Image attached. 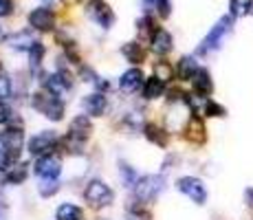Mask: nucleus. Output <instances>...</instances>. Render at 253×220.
Wrapping results in <instances>:
<instances>
[{"label": "nucleus", "mask_w": 253, "mask_h": 220, "mask_svg": "<svg viewBox=\"0 0 253 220\" xmlns=\"http://www.w3.org/2000/svg\"><path fill=\"white\" fill-rule=\"evenodd\" d=\"M31 106L40 112V115H44V117H48V119H53V121H60L62 117H64V101L60 99V95L51 92L48 88L33 92L31 95Z\"/></svg>", "instance_id": "obj_1"}, {"label": "nucleus", "mask_w": 253, "mask_h": 220, "mask_svg": "<svg viewBox=\"0 0 253 220\" xmlns=\"http://www.w3.org/2000/svg\"><path fill=\"white\" fill-rule=\"evenodd\" d=\"M84 198L90 207H108L113 203L115 194L104 180H90L84 189Z\"/></svg>", "instance_id": "obj_2"}, {"label": "nucleus", "mask_w": 253, "mask_h": 220, "mask_svg": "<svg viewBox=\"0 0 253 220\" xmlns=\"http://www.w3.org/2000/svg\"><path fill=\"white\" fill-rule=\"evenodd\" d=\"M161 192H163V178L161 176H154V174L141 176L137 180V185H134V194H137V198L143 200V203L154 200Z\"/></svg>", "instance_id": "obj_3"}, {"label": "nucleus", "mask_w": 253, "mask_h": 220, "mask_svg": "<svg viewBox=\"0 0 253 220\" xmlns=\"http://www.w3.org/2000/svg\"><path fill=\"white\" fill-rule=\"evenodd\" d=\"M178 192H183L187 198H192L196 205H205L207 203V189L203 185L201 178H194V176H183L176 183Z\"/></svg>", "instance_id": "obj_4"}, {"label": "nucleus", "mask_w": 253, "mask_h": 220, "mask_svg": "<svg viewBox=\"0 0 253 220\" xmlns=\"http://www.w3.org/2000/svg\"><path fill=\"white\" fill-rule=\"evenodd\" d=\"M231 31V18L225 16L220 18V20L216 22V27L211 29V31L207 33V38L203 40V46L198 48L201 53H207V51H213V48H220L222 40H225V36Z\"/></svg>", "instance_id": "obj_5"}, {"label": "nucleus", "mask_w": 253, "mask_h": 220, "mask_svg": "<svg viewBox=\"0 0 253 220\" xmlns=\"http://www.w3.org/2000/svg\"><path fill=\"white\" fill-rule=\"evenodd\" d=\"M0 145H2L4 150H7V154L11 156L13 161L20 156L22 152V145H24V132L20 126H16V128H7L0 132Z\"/></svg>", "instance_id": "obj_6"}, {"label": "nucleus", "mask_w": 253, "mask_h": 220, "mask_svg": "<svg viewBox=\"0 0 253 220\" xmlns=\"http://www.w3.org/2000/svg\"><path fill=\"white\" fill-rule=\"evenodd\" d=\"M57 145V136L53 130H44V132H38L36 136H31L29 141V154L33 156H46L55 150Z\"/></svg>", "instance_id": "obj_7"}, {"label": "nucleus", "mask_w": 253, "mask_h": 220, "mask_svg": "<svg viewBox=\"0 0 253 220\" xmlns=\"http://www.w3.org/2000/svg\"><path fill=\"white\" fill-rule=\"evenodd\" d=\"M33 172H36V176H40L42 180H57V176L62 172V161L55 154L40 156L36 161V165H33Z\"/></svg>", "instance_id": "obj_8"}, {"label": "nucleus", "mask_w": 253, "mask_h": 220, "mask_svg": "<svg viewBox=\"0 0 253 220\" xmlns=\"http://www.w3.org/2000/svg\"><path fill=\"white\" fill-rule=\"evenodd\" d=\"M86 13H88V18H92L101 29H110L115 22V11L104 2V0H92V2H88Z\"/></svg>", "instance_id": "obj_9"}, {"label": "nucleus", "mask_w": 253, "mask_h": 220, "mask_svg": "<svg viewBox=\"0 0 253 220\" xmlns=\"http://www.w3.org/2000/svg\"><path fill=\"white\" fill-rule=\"evenodd\" d=\"M29 24L38 31H53L55 27V13L48 7H38L29 13Z\"/></svg>", "instance_id": "obj_10"}, {"label": "nucleus", "mask_w": 253, "mask_h": 220, "mask_svg": "<svg viewBox=\"0 0 253 220\" xmlns=\"http://www.w3.org/2000/svg\"><path fill=\"white\" fill-rule=\"evenodd\" d=\"M82 106H84L86 115L88 117H101L108 108V101H106V95L104 92H90L82 99Z\"/></svg>", "instance_id": "obj_11"}, {"label": "nucleus", "mask_w": 253, "mask_h": 220, "mask_svg": "<svg viewBox=\"0 0 253 220\" xmlns=\"http://www.w3.org/2000/svg\"><path fill=\"white\" fill-rule=\"evenodd\" d=\"M145 84V80H143V71L141 68H130V71H126L124 75H121V80H119V88L124 92H137L141 86Z\"/></svg>", "instance_id": "obj_12"}, {"label": "nucleus", "mask_w": 253, "mask_h": 220, "mask_svg": "<svg viewBox=\"0 0 253 220\" xmlns=\"http://www.w3.org/2000/svg\"><path fill=\"white\" fill-rule=\"evenodd\" d=\"M172 46H174V40L165 29H157L154 36L150 38V48H152L157 55H168V53L172 51Z\"/></svg>", "instance_id": "obj_13"}, {"label": "nucleus", "mask_w": 253, "mask_h": 220, "mask_svg": "<svg viewBox=\"0 0 253 220\" xmlns=\"http://www.w3.org/2000/svg\"><path fill=\"white\" fill-rule=\"evenodd\" d=\"M71 86H73V77L66 71H57L46 77V88L51 92H55V95H62V92L71 90Z\"/></svg>", "instance_id": "obj_14"}, {"label": "nucleus", "mask_w": 253, "mask_h": 220, "mask_svg": "<svg viewBox=\"0 0 253 220\" xmlns=\"http://www.w3.org/2000/svg\"><path fill=\"white\" fill-rule=\"evenodd\" d=\"M185 136H187V141H192V143H196V145L205 143L207 130H205V124H203L201 117H192V119L187 121V126H185Z\"/></svg>", "instance_id": "obj_15"}, {"label": "nucleus", "mask_w": 253, "mask_h": 220, "mask_svg": "<svg viewBox=\"0 0 253 220\" xmlns=\"http://www.w3.org/2000/svg\"><path fill=\"white\" fill-rule=\"evenodd\" d=\"M36 42L38 40L31 36V31H18V33H11V36L7 38L9 48H13V51H31Z\"/></svg>", "instance_id": "obj_16"}, {"label": "nucleus", "mask_w": 253, "mask_h": 220, "mask_svg": "<svg viewBox=\"0 0 253 220\" xmlns=\"http://www.w3.org/2000/svg\"><path fill=\"white\" fill-rule=\"evenodd\" d=\"M192 86H194V92H196L198 97H207V95H211V90H213L211 75H209L205 68H198V73L194 75V80H192Z\"/></svg>", "instance_id": "obj_17"}, {"label": "nucleus", "mask_w": 253, "mask_h": 220, "mask_svg": "<svg viewBox=\"0 0 253 220\" xmlns=\"http://www.w3.org/2000/svg\"><path fill=\"white\" fill-rule=\"evenodd\" d=\"M121 55L130 62V64H141L145 60V48L139 42H126L121 46Z\"/></svg>", "instance_id": "obj_18"}, {"label": "nucleus", "mask_w": 253, "mask_h": 220, "mask_svg": "<svg viewBox=\"0 0 253 220\" xmlns=\"http://www.w3.org/2000/svg\"><path fill=\"white\" fill-rule=\"evenodd\" d=\"M196 73H198L196 60H194V57H189V55L181 57V62H178V66H176V75H178V80L189 82V80H194V75H196Z\"/></svg>", "instance_id": "obj_19"}, {"label": "nucleus", "mask_w": 253, "mask_h": 220, "mask_svg": "<svg viewBox=\"0 0 253 220\" xmlns=\"http://www.w3.org/2000/svg\"><path fill=\"white\" fill-rule=\"evenodd\" d=\"M145 136H148L150 143L159 145V148H165V145H168V132L163 128H159V126H154V124L145 126Z\"/></svg>", "instance_id": "obj_20"}, {"label": "nucleus", "mask_w": 253, "mask_h": 220, "mask_svg": "<svg viewBox=\"0 0 253 220\" xmlns=\"http://www.w3.org/2000/svg\"><path fill=\"white\" fill-rule=\"evenodd\" d=\"M55 216H57V220H82L84 212H82V207H77V205L64 203V205H60V207H57Z\"/></svg>", "instance_id": "obj_21"}, {"label": "nucleus", "mask_w": 253, "mask_h": 220, "mask_svg": "<svg viewBox=\"0 0 253 220\" xmlns=\"http://www.w3.org/2000/svg\"><path fill=\"white\" fill-rule=\"evenodd\" d=\"M163 92H165V84L161 80H157V77L145 80V84H143V97L145 99H157V97H161Z\"/></svg>", "instance_id": "obj_22"}, {"label": "nucleus", "mask_w": 253, "mask_h": 220, "mask_svg": "<svg viewBox=\"0 0 253 220\" xmlns=\"http://www.w3.org/2000/svg\"><path fill=\"white\" fill-rule=\"evenodd\" d=\"M154 77H157V80H161L163 84H168V82L174 77L172 64H169V62H165V60L157 62V64H154Z\"/></svg>", "instance_id": "obj_23"}, {"label": "nucleus", "mask_w": 253, "mask_h": 220, "mask_svg": "<svg viewBox=\"0 0 253 220\" xmlns=\"http://www.w3.org/2000/svg\"><path fill=\"white\" fill-rule=\"evenodd\" d=\"M27 174H29L27 165L20 163V165H16V168H9V172H7V176H4V180H7V183H13V185H20L22 180L27 178Z\"/></svg>", "instance_id": "obj_24"}, {"label": "nucleus", "mask_w": 253, "mask_h": 220, "mask_svg": "<svg viewBox=\"0 0 253 220\" xmlns=\"http://www.w3.org/2000/svg\"><path fill=\"white\" fill-rule=\"evenodd\" d=\"M38 192H40L42 198H51V196H55V194L60 192V183H57V180H40Z\"/></svg>", "instance_id": "obj_25"}, {"label": "nucleus", "mask_w": 253, "mask_h": 220, "mask_svg": "<svg viewBox=\"0 0 253 220\" xmlns=\"http://www.w3.org/2000/svg\"><path fill=\"white\" fill-rule=\"evenodd\" d=\"M119 172H121V176H124V183L128 185V187H134V185H137V180H139L137 172H134L128 163H119Z\"/></svg>", "instance_id": "obj_26"}, {"label": "nucleus", "mask_w": 253, "mask_h": 220, "mask_svg": "<svg viewBox=\"0 0 253 220\" xmlns=\"http://www.w3.org/2000/svg\"><path fill=\"white\" fill-rule=\"evenodd\" d=\"M44 53H46V48H44V44L42 42H36L33 44V48L29 51V60H31V66H40V62H42V57H44Z\"/></svg>", "instance_id": "obj_27"}, {"label": "nucleus", "mask_w": 253, "mask_h": 220, "mask_svg": "<svg viewBox=\"0 0 253 220\" xmlns=\"http://www.w3.org/2000/svg\"><path fill=\"white\" fill-rule=\"evenodd\" d=\"M137 29H139L141 36H150V38H152V36H154V31H157L159 27L152 22V18L145 16V18H141V20L137 22Z\"/></svg>", "instance_id": "obj_28"}, {"label": "nucleus", "mask_w": 253, "mask_h": 220, "mask_svg": "<svg viewBox=\"0 0 253 220\" xmlns=\"http://www.w3.org/2000/svg\"><path fill=\"white\" fill-rule=\"evenodd\" d=\"M251 7V0H231V13L233 16H245Z\"/></svg>", "instance_id": "obj_29"}, {"label": "nucleus", "mask_w": 253, "mask_h": 220, "mask_svg": "<svg viewBox=\"0 0 253 220\" xmlns=\"http://www.w3.org/2000/svg\"><path fill=\"white\" fill-rule=\"evenodd\" d=\"M205 115H207V117H225V108H222L220 104H216V101L207 99V104H205Z\"/></svg>", "instance_id": "obj_30"}, {"label": "nucleus", "mask_w": 253, "mask_h": 220, "mask_svg": "<svg viewBox=\"0 0 253 220\" xmlns=\"http://www.w3.org/2000/svg\"><path fill=\"white\" fill-rule=\"evenodd\" d=\"M11 95V82H9L7 75H0V99H7Z\"/></svg>", "instance_id": "obj_31"}, {"label": "nucleus", "mask_w": 253, "mask_h": 220, "mask_svg": "<svg viewBox=\"0 0 253 220\" xmlns=\"http://www.w3.org/2000/svg\"><path fill=\"white\" fill-rule=\"evenodd\" d=\"M157 13L161 18H168L169 13H172V4H169V0H159L157 2Z\"/></svg>", "instance_id": "obj_32"}, {"label": "nucleus", "mask_w": 253, "mask_h": 220, "mask_svg": "<svg viewBox=\"0 0 253 220\" xmlns=\"http://www.w3.org/2000/svg\"><path fill=\"white\" fill-rule=\"evenodd\" d=\"M13 117V110L9 108L7 104H4L2 99H0V124H7V121H11Z\"/></svg>", "instance_id": "obj_33"}, {"label": "nucleus", "mask_w": 253, "mask_h": 220, "mask_svg": "<svg viewBox=\"0 0 253 220\" xmlns=\"http://www.w3.org/2000/svg\"><path fill=\"white\" fill-rule=\"evenodd\" d=\"M11 161H13V159L7 154V150L0 145V172H7L9 165H11Z\"/></svg>", "instance_id": "obj_34"}, {"label": "nucleus", "mask_w": 253, "mask_h": 220, "mask_svg": "<svg viewBox=\"0 0 253 220\" xmlns=\"http://www.w3.org/2000/svg\"><path fill=\"white\" fill-rule=\"evenodd\" d=\"M11 9H13L11 0H0V18H2V16H9V13H11Z\"/></svg>", "instance_id": "obj_35"}, {"label": "nucleus", "mask_w": 253, "mask_h": 220, "mask_svg": "<svg viewBox=\"0 0 253 220\" xmlns=\"http://www.w3.org/2000/svg\"><path fill=\"white\" fill-rule=\"evenodd\" d=\"M245 203H247V205H249V207L253 209V187H249V189H247V192H245Z\"/></svg>", "instance_id": "obj_36"}, {"label": "nucleus", "mask_w": 253, "mask_h": 220, "mask_svg": "<svg viewBox=\"0 0 253 220\" xmlns=\"http://www.w3.org/2000/svg\"><path fill=\"white\" fill-rule=\"evenodd\" d=\"M157 2H159V0H143L145 11H150V9H157Z\"/></svg>", "instance_id": "obj_37"}, {"label": "nucleus", "mask_w": 253, "mask_h": 220, "mask_svg": "<svg viewBox=\"0 0 253 220\" xmlns=\"http://www.w3.org/2000/svg\"><path fill=\"white\" fill-rule=\"evenodd\" d=\"M62 2H64L66 7H75V4H80L82 0H62Z\"/></svg>", "instance_id": "obj_38"}, {"label": "nucleus", "mask_w": 253, "mask_h": 220, "mask_svg": "<svg viewBox=\"0 0 253 220\" xmlns=\"http://www.w3.org/2000/svg\"><path fill=\"white\" fill-rule=\"evenodd\" d=\"M0 220H4V214L2 212H0Z\"/></svg>", "instance_id": "obj_39"}]
</instances>
